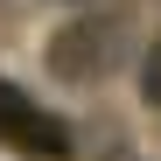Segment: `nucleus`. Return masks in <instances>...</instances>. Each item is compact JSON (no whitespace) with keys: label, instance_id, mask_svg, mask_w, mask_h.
I'll use <instances>...</instances> for the list:
<instances>
[{"label":"nucleus","instance_id":"nucleus-2","mask_svg":"<svg viewBox=\"0 0 161 161\" xmlns=\"http://www.w3.org/2000/svg\"><path fill=\"white\" fill-rule=\"evenodd\" d=\"M112 49H119V21H105V14H77L63 21L56 35H49V70L63 77V84H91V77L112 63Z\"/></svg>","mask_w":161,"mask_h":161},{"label":"nucleus","instance_id":"nucleus-1","mask_svg":"<svg viewBox=\"0 0 161 161\" xmlns=\"http://www.w3.org/2000/svg\"><path fill=\"white\" fill-rule=\"evenodd\" d=\"M0 147H14V154H28V161H63L70 154V126L56 112H42L21 84L0 77Z\"/></svg>","mask_w":161,"mask_h":161},{"label":"nucleus","instance_id":"nucleus-3","mask_svg":"<svg viewBox=\"0 0 161 161\" xmlns=\"http://www.w3.org/2000/svg\"><path fill=\"white\" fill-rule=\"evenodd\" d=\"M140 98H147V105H161V42L147 49V70H140Z\"/></svg>","mask_w":161,"mask_h":161}]
</instances>
